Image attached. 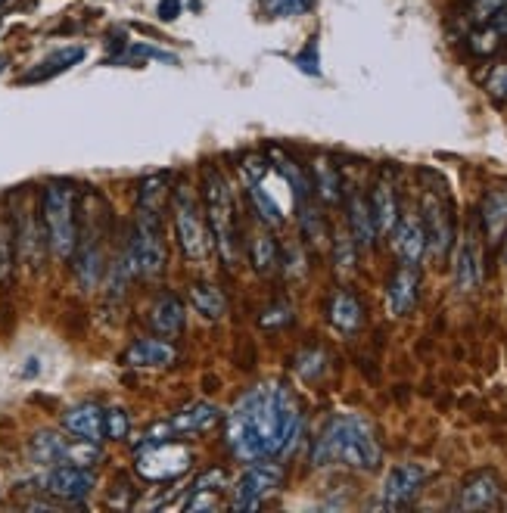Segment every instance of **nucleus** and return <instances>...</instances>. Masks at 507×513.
<instances>
[{
	"instance_id": "3",
	"label": "nucleus",
	"mask_w": 507,
	"mask_h": 513,
	"mask_svg": "<svg viewBox=\"0 0 507 513\" xmlns=\"http://www.w3.org/2000/svg\"><path fill=\"white\" fill-rule=\"evenodd\" d=\"M75 187L69 181H50L41 196V215L47 227V246L56 259H72L78 246V221H75Z\"/></svg>"
},
{
	"instance_id": "43",
	"label": "nucleus",
	"mask_w": 507,
	"mask_h": 513,
	"mask_svg": "<svg viewBox=\"0 0 507 513\" xmlns=\"http://www.w3.org/2000/svg\"><path fill=\"white\" fill-rule=\"evenodd\" d=\"M296 66H299L302 72H308V75H321V69H318V47H315V41L305 47V53H299V56H296Z\"/></svg>"
},
{
	"instance_id": "25",
	"label": "nucleus",
	"mask_w": 507,
	"mask_h": 513,
	"mask_svg": "<svg viewBox=\"0 0 507 513\" xmlns=\"http://www.w3.org/2000/svg\"><path fill=\"white\" fill-rule=\"evenodd\" d=\"M75 277L84 290H94L97 280L103 277V252L97 240H84L75 246Z\"/></svg>"
},
{
	"instance_id": "12",
	"label": "nucleus",
	"mask_w": 507,
	"mask_h": 513,
	"mask_svg": "<svg viewBox=\"0 0 507 513\" xmlns=\"http://www.w3.org/2000/svg\"><path fill=\"white\" fill-rule=\"evenodd\" d=\"M94 486H97L94 470L78 464H56L44 479V489L60 501H84L94 492Z\"/></svg>"
},
{
	"instance_id": "13",
	"label": "nucleus",
	"mask_w": 507,
	"mask_h": 513,
	"mask_svg": "<svg viewBox=\"0 0 507 513\" xmlns=\"http://www.w3.org/2000/svg\"><path fill=\"white\" fill-rule=\"evenodd\" d=\"M501 498V479L495 470H476L470 473L455 498V510H486L495 507Z\"/></svg>"
},
{
	"instance_id": "45",
	"label": "nucleus",
	"mask_w": 507,
	"mask_h": 513,
	"mask_svg": "<svg viewBox=\"0 0 507 513\" xmlns=\"http://www.w3.org/2000/svg\"><path fill=\"white\" fill-rule=\"evenodd\" d=\"M156 13H159L162 22H175L181 16V0H159Z\"/></svg>"
},
{
	"instance_id": "27",
	"label": "nucleus",
	"mask_w": 507,
	"mask_h": 513,
	"mask_svg": "<svg viewBox=\"0 0 507 513\" xmlns=\"http://www.w3.org/2000/svg\"><path fill=\"white\" fill-rule=\"evenodd\" d=\"M16 246L22 252V259L32 265V268H41V259H44V240H41V231L32 218V212H22L16 218Z\"/></svg>"
},
{
	"instance_id": "21",
	"label": "nucleus",
	"mask_w": 507,
	"mask_h": 513,
	"mask_svg": "<svg viewBox=\"0 0 507 513\" xmlns=\"http://www.w3.org/2000/svg\"><path fill=\"white\" fill-rule=\"evenodd\" d=\"M150 327L159 333V336H175L184 330V321H187V311H184V302L175 296V293H162L153 308H150Z\"/></svg>"
},
{
	"instance_id": "28",
	"label": "nucleus",
	"mask_w": 507,
	"mask_h": 513,
	"mask_svg": "<svg viewBox=\"0 0 507 513\" xmlns=\"http://www.w3.org/2000/svg\"><path fill=\"white\" fill-rule=\"evenodd\" d=\"M349 227L358 246H374L377 243V227H374V215H371V203H364L361 193H349Z\"/></svg>"
},
{
	"instance_id": "26",
	"label": "nucleus",
	"mask_w": 507,
	"mask_h": 513,
	"mask_svg": "<svg viewBox=\"0 0 507 513\" xmlns=\"http://www.w3.org/2000/svg\"><path fill=\"white\" fill-rule=\"evenodd\" d=\"M190 305L196 315H203L206 321H221L228 315V299H224V293L215 287V283H206V280L190 287Z\"/></svg>"
},
{
	"instance_id": "18",
	"label": "nucleus",
	"mask_w": 507,
	"mask_h": 513,
	"mask_svg": "<svg viewBox=\"0 0 507 513\" xmlns=\"http://www.w3.org/2000/svg\"><path fill=\"white\" fill-rule=\"evenodd\" d=\"M128 367H168L178 361V349L165 339H137L122 355Z\"/></svg>"
},
{
	"instance_id": "20",
	"label": "nucleus",
	"mask_w": 507,
	"mask_h": 513,
	"mask_svg": "<svg viewBox=\"0 0 507 513\" xmlns=\"http://www.w3.org/2000/svg\"><path fill=\"white\" fill-rule=\"evenodd\" d=\"M63 426L78 436V439H88V442H103V408L94 402H81L75 408H69L63 414Z\"/></svg>"
},
{
	"instance_id": "8",
	"label": "nucleus",
	"mask_w": 507,
	"mask_h": 513,
	"mask_svg": "<svg viewBox=\"0 0 507 513\" xmlns=\"http://www.w3.org/2000/svg\"><path fill=\"white\" fill-rule=\"evenodd\" d=\"M284 486V470L271 461H249V467L240 473V479L231 489V507L234 510H256L262 507L271 495Z\"/></svg>"
},
{
	"instance_id": "14",
	"label": "nucleus",
	"mask_w": 507,
	"mask_h": 513,
	"mask_svg": "<svg viewBox=\"0 0 507 513\" xmlns=\"http://www.w3.org/2000/svg\"><path fill=\"white\" fill-rule=\"evenodd\" d=\"M420 299V271L417 265H399L389 277V287H386V308L392 318H405L408 311L417 305Z\"/></svg>"
},
{
	"instance_id": "11",
	"label": "nucleus",
	"mask_w": 507,
	"mask_h": 513,
	"mask_svg": "<svg viewBox=\"0 0 507 513\" xmlns=\"http://www.w3.org/2000/svg\"><path fill=\"white\" fill-rule=\"evenodd\" d=\"M427 467H420V464H399V467H392L389 476L383 479V498L380 504L389 507V510H402L408 504H414V498L424 492L427 486Z\"/></svg>"
},
{
	"instance_id": "16",
	"label": "nucleus",
	"mask_w": 507,
	"mask_h": 513,
	"mask_svg": "<svg viewBox=\"0 0 507 513\" xmlns=\"http://www.w3.org/2000/svg\"><path fill=\"white\" fill-rule=\"evenodd\" d=\"M392 246H396V255L405 265H420L427 252V231L420 215H405L402 221H396V227H392Z\"/></svg>"
},
{
	"instance_id": "4",
	"label": "nucleus",
	"mask_w": 507,
	"mask_h": 513,
	"mask_svg": "<svg viewBox=\"0 0 507 513\" xmlns=\"http://www.w3.org/2000/svg\"><path fill=\"white\" fill-rule=\"evenodd\" d=\"M203 206H206V218H209V227H212V237H215L221 259L228 265H234L237 262L234 193H231V184L224 181V175L215 165L203 168Z\"/></svg>"
},
{
	"instance_id": "41",
	"label": "nucleus",
	"mask_w": 507,
	"mask_h": 513,
	"mask_svg": "<svg viewBox=\"0 0 507 513\" xmlns=\"http://www.w3.org/2000/svg\"><path fill=\"white\" fill-rule=\"evenodd\" d=\"M290 321H293V308H290V305H274V308H268L265 315L259 318V324H262L265 330L284 327V324H290Z\"/></svg>"
},
{
	"instance_id": "40",
	"label": "nucleus",
	"mask_w": 507,
	"mask_h": 513,
	"mask_svg": "<svg viewBox=\"0 0 507 513\" xmlns=\"http://www.w3.org/2000/svg\"><path fill=\"white\" fill-rule=\"evenodd\" d=\"M228 489V473L224 470H206V473H200L193 479V486H190V492H224Z\"/></svg>"
},
{
	"instance_id": "6",
	"label": "nucleus",
	"mask_w": 507,
	"mask_h": 513,
	"mask_svg": "<svg viewBox=\"0 0 507 513\" xmlns=\"http://www.w3.org/2000/svg\"><path fill=\"white\" fill-rule=\"evenodd\" d=\"M172 215H175V234L190 262H206L212 252V240L206 234V224L200 215V203L193 193L181 184L172 190Z\"/></svg>"
},
{
	"instance_id": "34",
	"label": "nucleus",
	"mask_w": 507,
	"mask_h": 513,
	"mask_svg": "<svg viewBox=\"0 0 507 513\" xmlns=\"http://www.w3.org/2000/svg\"><path fill=\"white\" fill-rule=\"evenodd\" d=\"M501 41H504V35L498 32V28H495L492 22H483V25L470 35V50H473L476 56H492V53L501 47Z\"/></svg>"
},
{
	"instance_id": "19",
	"label": "nucleus",
	"mask_w": 507,
	"mask_h": 513,
	"mask_svg": "<svg viewBox=\"0 0 507 513\" xmlns=\"http://www.w3.org/2000/svg\"><path fill=\"white\" fill-rule=\"evenodd\" d=\"M218 420H221L218 405H212V402H193V405L181 408L172 420H168V426H172L175 436H196V433L212 430Z\"/></svg>"
},
{
	"instance_id": "30",
	"label": "nucleus",
	"mask_w": 507,
	"mask_h": 513,
	"mask_svg": "<svg viewBox=\"0 0 507 513\" xmlns=\"http://www.w3.org/2000/svg\"><path fill=\"white\" fill-rule=\"evenodd\" d=\"M315 190L318 196L324 199V203H340V175H336V168L327 162V159H318L315 162Z\"/></svg>"
},
{
	"instance_id": "36",
	"label": "nucleus",
	"mask_w": 507,
	"mask_h": 513,
	"mask_svg": "<svg viewBox=\"0 0 507 513\" xmlns=\"http://www.w3.org/2000/svg\"><path fill=\"white\" fill-rule=\"evenodd\" d=\"M327 367V355L321 349H305L296 355V370L305 377V380H318Z\"/></svg>"
},
{
	"instance_id": "37",
	"label": "nucleus",
	"mask_w": 507,
	"mask_h": 513,
	"mask_svg": "<svg viewBox=\"0 0 507 513\" xmlns=\"http://www.w3.org/2000/svg\"><path fill=\"white\" fill-rule=\"evenodd\" d=\"M265 10L274 19H290V16H302L308 10H315V0H265Z\"/></svg>"
},
{
	"instance_id": "2",
	"label": "nucleus",
	"mask_w": 507,
	"mask_h": 513,
	"mask_svg": "<svg viewBox=\"0 0 507 513\" xmlns=\"http://www.w3.org/2000/svg\"><path fill=\"white\" fill-rule=\"evenodd\" d=\"M383 461V448L377 442L374 426L358 414H336L324 423L321 436L312 445V464L330 467L343 464L349 470L371 473Z\"/></svg>"
},
{
	"instance_id": "38",
	"label": "nucleus",
	"mask_w": 507,
	"mask_h": 513,
	"mask_svg": "<svg viewBox=\"0 0 507 513\" xmlns=\"http://www.w3.org/2000/svg\"><path fill=\"white\" fill-rule=\"evenodd\" d=\"M103 433L109 439H128V433H131V417L122 408L103 411Z\"/></svg>"
},
{
	"instance_id": "17",
	"label": "nucleus",
	"mask_w": 507,
	"mask_h": 513,
	"mask_svg": "<svg viewBox=\"0 0 507 513\" xmlns=\"http://www.w3.org/2000/svg\"><path fill=\"white\" fill-rule=\"evenodd\" d=\"M480 221H483V234L492 246L507 237V184L486 190L483 206H480Z\"/></svg>"
},
{
	"instance_id": "22",
	"label": "nucleus",
	"mask_w": 507,
	"mask_h": 513,
	"mask_svg": "<svg viewBox=\"0 0 507 513\" xmlns=\"http://www.w3.org/2000/svg\"><path fill=\"white\" fill-rule=\"evenodd\" d=\"M327 318H330V324L340 333H355L364 324V305L358 302L355 293L336 290L330 296V305H327Z\"/></svg>"
},
{
	"instance_id": "48",
	"label": "nucleus",
	"mask_w": 507,
	"mask_h": 513,
	"mask_svg": "<svg viewBox=\"0 0 507 513\" xmlns=\"http://www.w3.org/2000/svg\"><path fill=\"white\" fill-rule=\"evenodd\" d=\"M4 4H7V0H0V7H4Z\"/></svg>"
},
{
	"instance_id": "32",
	"label": "nucleus",
	"mask_w": 507,
	"mask_h": 513,
	"mask_svg": "<svg viewBox=\"0 0 507 513\" xmlns=\"http://www.w3.org/2000/svg\"><path fill=\"white\" fill-rule=\"evenodd\" d=\"M249 196H252V206H256V212H259V218L265 224L277 227L280 221H284V215H280V206L274 203V196L262 187V181L259 184H249Z\"/></svg>"
},
{
	"instance_id": "33",
	"label": "nucleus",
	"mask_w": 507,
	"mask_h": 513,
	"mask_svg": "<svg viewBox=\"0 0 507 513\" xmlns=\"http://www.w3.org/2000/svg\"><path fill=\"white\" fill-rule=\"evenodd\" d=\"M355 259H358V243H355V237H349L346 231H340V234H336V240H333V262H336V271H340V274H352Z\"/></svg>"
},
{
	"instance_id": "47",
	"label": "nucleus",
	"mask_w": 507,
	"mask_h": 513,
	"mask_svg": "<svg viewBox=\"0 0 507 513\" xmlns=\"http://www.w3.org/2000/svg\"><path fill=\"white\" fill-rule=\"evenodd\" d=\"M501 259H504V265H507V237H504V249H501Z\"/></svg>"
},
{
	"instance_id": "9",
	"label": "nucleus",
	"mask_w": 507,
	"mask_h": 513,
	"mask_svg": "<svg viewBox=\"0 0 507 513\" xmlns=\"http://www.w3.org/2000/svg\"><path fill=\"white\" fill-rule=\"evenodd\" d=\"M190 461H193L190 448L178 445L175 439L159 442V445H144L134 451V470L150 482H165V479L187 473Z\"/></svg>"
},
{
	"instance_id": "31",
	"label": "nucleus",
	"mask_w": 507,
	"mask_h": 513,
	"mask_svg": "<svg viewBox=\"0 0 507 513\" xmlns=\"http://www.w3.org/2000/svg\"><path fill=\"white\" fill-rule=\"evenodd\" d=\"M165 196H168V175H150L140 181L137 187V206H144V209H162L165 206Z\"/></svg>"
},
{
	"instance_id": "49",
	"label": "nucleus",
	"mask_w": 507,
	"mask_h": 513,
	"mask_svg": "<svg viewBox=\"0 0 507 513\" xmlns=\"http://www.w3.org/2000/svg\"><path fill=\"white\" fill-rule=\"evenodd\" d=\"M504 4H507V0H504Z\"/></svg>"
},
{
	"instance_id": "35",
	"label": "nucleus",
	"mask_w": 507,
	"mask_h": 513,
	"mask_svg": "<svg viewBox=\"0 0 507 513\" xmlns=\"http://www.w3.org/2000/svg\"><path fill=\"white\" fill-rule=\"evenodd\" d=\"M13 246H16V227L4 212H0V280H4L13 268Z\"/></svg>"
},
{
	"instance_id": "29",
	"label": "nucleus",
	"mask_w": 507,
	"mask_h": 513,
	"mask_svg": "<svg viewBox=\"0 0 507 513\" xmlns=\"http://www.w3.org/2000/svg\"><path fill=\"white\" fill-rule=\"evenodd\" d=\"M249 262L259 274H274L280 268V249L271 234H256L249 240Z\"/></svg>"
},
{
	"instance_id": "1",
	"label": "nucleus",
	"mask_w": 507,
	"mask_h": 513,
	"mask_svg": "<svg viewBox=\"0 0 507 513\" xmlns=\"http://www.w3.org/2000/svg\"><path fill=\"white\" fill-rule=\"evenodd\" d=\"M302 433V408L296 392L268 380L252 386L237 398L231 414L224 417V436L240 461H274L293 451Z\"/></svg>"
},
{
	"instance_id": "46",
	"label": "nucleus",
	"mask_w": 507,
	"mask_h": 513,
	"mask_svg": "<svg viewBox=\"0 0 507 513\" xmlns=\"http://www.w3.org/2000/svg\"><path fill=\"white\" fill-rule=\"evenodd\" d=\"M7 69V56L4 53H0V72H4Z\"/></svg>"
},
{
	"instance_id": "24",
	"label": "nucleus",
	"mask_w": 507,
	"mask_h": 513,
	"mask_svg": "<svg viewBox=\"0 0 507 513\" xmlns=\"http://www.w3.org/2000/svg\"><path fill=\"white\" fill-rule=\"evenodd\" d=\"M84 60V47H63V50H56V53H50L44 63H38L35 69H28L22 78H19V84H35V81H47V78H53V75H63V72H69L72 66H78Z\"/></svg>"
},
{
	"instance_id": "39",
	"label": "nucleus",
	"mask_w": 507,
	"mask_h": 513,
	"mask_svg": "<svg viewBox=\"0 0 507 513\" xmlns=\"http://www.w3.org/2000/svg\"><path fill=\"white\" fill-rule=\"evenodd\" d=\"M299 221H302V234L308 237V240H312V243H321L324 240V221H321V215L312 209V206H308L305 203V199H302V203H299Z\"/></svg>"
},
{
	"instance_id": "15",
	"label": "nucleus",
	"mask_w": 507,
	"mask_h": 513,
	"mask_svg": "<svg viewBox=\"0 0 507 513\" xmlns=\"http://www.w3.org/2000/svg\"><path fill=\"white\" fill-rule=\"evenodd\" d=\"M480 283H483V249L476 234L470 231L464 234L455 252V287L458 293H473L480 290Z\"/></svg>"
},
{
	"instance_id": "5",
	"label": "nucleus",
	"mask_w": 507,
	"mask_h": 513,
	"mask_svg": "<svg viewBox=\"0 0 507 513\" xmlns=\"http://www.w3.org/2000/svg\"><path fill=\"white\" fill-rule=\"evenodd\" d=\"M134 262H137V274L144 277H156L165 268V231H162V209H144L137 206L134 215V231H131V243H128Z\"/></svg>"
},
{
	"instance_id": "7",
	"label": "nucleus",
	"mask_w": 507,
	"mask_h": 513,
	"mask_svg": "<svg viewBox=\"0 0 507 513\" xmlns=\"http://www.w3.org/2000/svg\"><path fill=\"white\" fill-rule=\"evenodd\" d=\"M28 454H32V461L38 464H47V467H56V464H78V467H94L103 451H100V442H88V439H63L60 433L53 430H41L32 436V445H28Z\"/></svg>"
},
{
	"instance_id": "44",
	"label": "nucleus",
	"mask_w": 507,
	"mask_h": 513,
	"mask_svg": "<svg viewBox=\"0 0 507 513\" xmlns=\"http://www.w3.org/2000/svg\"><path fill=\"white\" fill-rule=\"evenodd\" d=\"M218 501H215V492H190V498H187V510H209V507H215Z\"/></svg>"
},
{
	"instance_id": "10",
	"label": "nucleus",
	"mask_w": 507,
	"mask_h": 513,
	"mask_svg": "<svg viewBox=\"0 0 507 513\" xmlns=\"http://www.w3.org/2000/svg\"><path fill=\"white\" fill-rule=\"evenodd\" d=\"M424 231H427V249L436 255V259H445L448 249L455 243V218H452V203L445 196L427 193L424 196Z\"/></svg>"
},
{
	"instance_id": "42",
	"label": "nucleus",
	"mask_w": 507,
	"mask_h": 513,
	"mask_svg": "<svg viewBox=\"0 0 507 513\" xmlns=\"http://www.w3.org/2000/svg\"><path fill=\"white\" fill-rule=\"evenodd\" d=\"M131 56H140V60H159V63H178V56L165 53V50H156V47H147V44H134L128 50Z\"/></svg>"
},
{
	"instance_id": "23",
	"label": "nucleus",
	"mask_w": 507,
	"mask_h": 513,
	"mask_svg": "<svg viewBox=\"0 0 507 513\" xmlns=\"http://www.w3.org/2000/svg\"><path fill=\"white\" fill-rule=\"evenodd\" d=\"M371 215H374V227H377V237H386L392 227L399 221V199H396V190L386 178H380L374 184V193H371Z\"/></svg>"
}]
</instances>
